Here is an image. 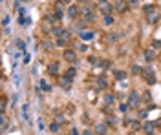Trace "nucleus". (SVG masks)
<instances>
[{
  "mask_svg": "<svg viewBox=\"0 0 161 135\" xmlns=\"http://www.w3.org/2000/svg\"><path fill=\"white\" fill-rule=\"evenodd\" d=\"M114 100H115V97H114V95H106V99H104V102H106V104L110 106V104H114Z\"/></svg>",
  "mask_w": 161,
  "mask_h": 135,
  "instance_id": "obj_24",
  "label": "nucleus"
},
{
  "mask_svg": "<svg viewBox=\"0 0 161 135\" xmlns=\"http://www.w3.org/2000/svg\"><path fill=\"white\" fill-rule=\"evenodd\" d=\"M81 38L82 40H92L94 38V33L92 31H81Z\"/></svg>",
  "mask_w": 161,
  "mask_h": 135,
  "instance_id": "obj_16",
  "label": "nucleus"
},
{
  "mask_svg": "<svg viewBox=\"0 0 161 135\" xmlns=\"http://www.w3.org/2000/svg\"><path fill=\"white\" fill-rule=\"evenodd\" d=\"M81 15L84 17V20H86V22H94V18H95V15H94L92 8H88V6H84V8L81 9Z\"/></svg>",
  "mask_w": 161,
  "mask_h": 135,
  "instance_id": "obj_4",
  "label": "nucleus"
},
{
  "mask_svg": "<svg viewBox=\"0 0 161 135\" xmlns=\"http://www.w3.org/2000/svg\"><path fill=\"white\" fill-rule=\"evenodd\" d=\"M145 135H154V133H145Z\"/></svg>",
  "mask_w": 161,
  "mask_h": 135,
  "instance_id": "obj_42",
  "label": "nucleus"
},
{
  "mask_svg": "<svg viewBox=\"0 0 161 135\" xmlns=\"http://www.w3.org/2000/svg\"><path fill=\"white\" fill-rule=\"evenodd\" d=\"M77 15H79V9H77L75 6H70L68 8V17L73 20V18H77Z\"/></svg>",
  "mask_w": 161,
  "mask_h": 135,
  "instance_id": "obj_13",
  "label": "nucleus"
},
{
  "mask_svg": "<svg viewBox=\"0 0 161 135\" xmlns=\"http://www.w3.org/2000/svg\"><path fill=\"white\" fill-rule=\"evenodd\" d=\"M17 46H18V49H24V46H26V44L22 42V40H17Z\"/></svg>",
  "mask_w": 161,
  "mask_h": 135,
  "instance_id": "obj_32",
  "label": "nucleus"
},
{
  "mask_svg": "<svg viewBox=\"0 0 161 135\" xmlns=\"http://www.w3.org/2000/svg\"><path fill=\"white\" fill-rule=\"evenodd\" d=\"M40 88H42V90H46V91H50V84H48L46 80H40Z\"/></svg>",
  "mask_w": 161,
  "mask_h": 135,
  "instance_id": "obj_27",
  "label": "nucleus"
},
{
  "mask_svg": "<svg viewBox=\"0 0 161 135\" xmlns=\"http://www.w3.org/2000/svg\"><path fill=\"white\" fill-rule=\"evenodd\" d=\"M51 35H53L55 38H60L62 35H64V29H60V28H53V29H51Z\"/></svg>",
  "mask_w": 161,
  "mask_h": 135,
  "instance_id": "obj_15",
  "label": "nucleus"
},
{
  "mask_svg": "<svg viewBox=\"0 0 161 135\" xmlns=\"http://www.w3.org/2000/svg\"><path fill=\"white\" fill-rule=\"evenodd\" d=\"M114 8H115L119 13H124V11L128 9V2H123V0H119V2L114 4Z\"/></svg>",
  "mask_w": 161,
  "mask_h": 135,
  "instance_id": "obj_10",
  "label": "nucleus"
},
{
  "mask_svg": "<svg viewBox=\"0 0 161 135\" xmlns=\"http://www.w3.org/2000/svg\"><path fill=\"white\" fill-rule=\"evenodd\" d=\"M59 128H60V124H59V122H51L50 132H51V133H57V132H59Z\"/></svg>",
  "mask_w": 161,
  "mask_h": 135,
  "instance_id": "obj_22",
  "label": "nucleus"
},
{
  "mask_svg": "<svg viewBox=\"0 0 161 135\" xmlns=\"http://www.w3.org/2000/svg\"><path fill=\"white\" fill-rule=\"evenodd\" d=\"M6 104H8V99H6V97H2V99H0V110H6Z\"/></svg>",
  "mask_w": 161,
  "mask_h": 135,
  "instance_id": "obj_25",
  "label": "nucleus"
},
{
  "mask_svg": "<svg viewBox=\"0 0 161 135\" xmlns=\"http://www.w3.org/2000/svg\"><path fill=\"white\" fill-rule=\"evenodd\" d=\"M82 135H95V132H88V130H86V132L82 133Z\"/></svg>",
  "mask_w": 161,
  "mask_h": 135,
  "instance_id": "obj_39",
  "label": "nucleus"
},
{
  "mask_svg": "<svg viewBox=\"0 0 161 135\" xmlns=\"http://www.w3.org/2000/svg\"><path fill=\"white\" fill-rule=\"evenodd\" d=\"M42 48H44L46 51H50V49H51V42H48V40H44V42H42Z\"/></svg>",
  "mask_w": 161,
  "mask_h": 135,
  "instance_id": "obj_29",
  "label": "nucleus"
},
{
  "mask_svg": "<svg viewBox=\"0 0 161 135\" xmlns=\"http://www.w3.org/2000/svg\"><path fill=\"white\" fill-rule=\"evenodd\" d=\"M152 46H154V48H161V40H154Z\"/></svg>",
  "mask_w": 161,
  "mask_h": 135,
  "instance_id": "obj_31",
  "label": "nucleus"
},
{
  "mask_svg": "<svg viewBox=\"0 0 161 135\" xmlns=\"http://www.w3.org/2000/svg\"><path fill=\"white\" fill-rule=\"evenodd\" d=\"M143 79H145L148 84H156V75H154V71L150 70V68L143 70Z\"/></svg>",
  "mask_w": 161,
  "mask_h": 135,
  "instance_id": "obj_5",
  "label": "nucleus"
},
{
  "mask_svg": "<svg viewBox=\"0 0 161 135\" xmlns=\"http://www.w3.org/2000/svg\"><path fill=\"white\" fill-rule=\"evenodd\" d=\"M55 122H59V124H62V122H64V117H57V119H55Z\"/></svg>",
  "mask_w": 161,
  "mask_h": 135,
  "instance_id": "obj_38",
  "label": "nucleus"
},
{
  "mask_svg": "<svg viewBox=\"0 0 161 135\" xmlns=\"http://www.w3.org/2000/svg\"><path fill=\"white\" fill-rule=\"evenodd\" d=\"M64 60H66V62H75V60H77L75 51L73 49H66L64 51Z\"/></svg>",
  "mask_w": 161,
  "mask_h": 135,
  "instance_id": "obj_9",
  "label": "nucleus"
},
{
  "mask_svg": "<svg viewBox=\"0 0 161 135\" xmlns=\"http://www.w3.org/2000/svg\"><path fill=\"white\" fill-rule=\"evenodd\" d=\"M48 73H50V75H57V73H59V64L51 62L50 66H48Z\"/></svg>",
  "mask_w": 161,
  "mask_h": 135,
  "instance_id": "obj_12",
  "label": "nucleus"
},
{
  "mask_svg": "<svg viewBox=\"0 0 161 135\" xmlns=\"http://www.w3.org/2000/svg\"><path fill=\"white\" fill-rule=\"evenodd\" d=\"M127 79V73L124 71H115V80H124Z\"/></svg>",
  "mask_w": 161,
  "mask_h": 135,
  "instance_id": "obj_21",
  "label": "nucleus"
},
{
  "mask_svg": "<svg viewBox=\"0 0 161 135\" xmlns=\"http://www.w3.org/2000/svg\"><path fill=\"white\" fill-rule=\"evenodd\" d=\"M103 22L106 24V26H112V24H114V17H112V15H104L103 17Z\"/></svg>",
  "mask_w": 161,
  "mask_h": 135,
  "instance_id": "obj_18",
  "label": "nucleus"
},
{
  "mask_svg": "<svg viewBox=\"0 0 161 135\" xmlns=\"http://www.w3.org/2000/svg\"><path fill=\"white\" fill-rule=\"evenodd\" d=\"M103 68H110V60H101V62H99Z\"/></svg>",
  "mask_w": 161,
  "mask_h": 135,
  "instance_id": "obj_30",
  "label": "nucleus"
},
{
  "mask_svg": "<svg viewBox=\"0 0 161 135\" xmlns=\"http://www.w3.org/2000/svg\"><path fill=\"white\" fill-rule=\"evenodd\" d=\"M119 110H121V111H127V110H128V104H121V106H119Z\"/></svg>",
  "mask_w": 161,
  "mask_h": 135,
  "instance_id": "obj_35",
  "label": "nucleus"
},
{
  "mask_svg": "<svg viewBox=\"0 0 161 135\" xmlns=\"http://www.w3.org/2000/svg\"><path fill=\"white\" fill-rule=\"evenodd\" d=\"M72 135H79V132H77L75 128H72Z\"/></svg>",
  "mask_w": 161,
  "mask_h": 135,
  "instance_id": "obj_40",
  "label": "nucleus"
},
{
  "mask_svg": "<svg viewBox=\"0 0 161 135\" xmlns=\"http://www.w3.org/2000/svg\"><path fill=\"white\" fill-rule=\"evenodd\" d=\"M97 135H106V132H108V126L104 124V122H97L95 124V130H94Z\"/></svg>",
  "mask_w": 161,
  "mask_h": 135,
  "instance_id": "obj_8",
  "label": "nucleus"
},
{
  "mask_svg": "<svg viewBox=\"0 0 161 135\" xmlns=\"http://www.w3.org/2000/svg\"><path fill=\"white\" fill-rule=\"evenodd\" d=\"M59 86L62 88V90H70V88H72V79H68L66 75L59 77Z\"/></svg>",
  "mask_w": 161,
  "mask_h": 135,
  "instance_id": "obj_7",
  "label": "nucleus"
},
{
  "mask_svg": "<svg viewBox=\"0 0 161 135\" xmlns=\"http://www.w3.org/2000/svg\"><path fill=\"white\" fill-rule=\"evenodd\" d=\"M139 6V0H128V8H137Z\"/></svg>",
  "mask_w": 161,
  "mask_h": 135,
  "instance_id": "obj_28",
  "label": "nucleus"
},
{
  "mask_svg": "<svg viewBox=\"0 0 161 135\" xmlns=\"http://www.w3.org/2000/svg\"><path fill=\"white\" fill-rule=\"evenodd\" d=\"M73 111H75V108H73L72 104H70V106L66 108V113H73Z\"/></svg>",
  "mask_w": 161,
  "mask_h": 135,
  "instance_id": "obj_34",
  "label": "nucleus"
},
{
  "mask_svg": "<svg viewBox=\"0 0 161 135\" xmlns=\"http://www.w3.org/2000/svg\"><path fill=\"white\" fill-rule=\"evenodd\" d=\"M0 128H2V130H6V128H8V117H6L4 111L0 113Z\"/></svg>",
  "mask_w": 161,
  "mask_h": 135,
  "instance_id": "obj_14",
  "label": "nucleus"
},
{
  "mask_svg": "<svg viewBox=\"0 0 161 135\" xmlns=\"http://www.w3.org/2000/svg\"><path fill=\"white\" fill-rule=\"evenodd\" d=\"M128 106L130 108H139V97H137L136 91H130V95H128Z\"/></svg>",
  "mask_w": 161,
  "mask_h": 135,
  "instance_id": "obj_6",
  "label": "nucleus"
},
{
  "mask_svg": "<svg viewBox=\"0 0 161 135\" xmlns=\"http://www.w3.org/2000/svg\"><path fill=\"white\" fill-rule=\"evenodd\" d=\"M145 58L148 60V62H154L156 55H154V51H152V49H146V51H145Z\"/></svg>",
  "mask_w": 161,
  "mask_h": 135,
  "instance_id": "obj_17",
  "label": "nucleus"
},
{
  "mask_svg": "<svg viewBox=\"0 0 161 135\" xmlns=\"http://www.w3.org/2000/svg\"><path fill=\"white\" fill-rule=\"evenodd\" d=\"M132 73H134V75H143V70L139 66H132Z\"/></svg>",
  "mask_w": 161,
  "mask_h": 135,
  "instance_id": "obj_23",
  "label": "nucleus"
},
{
  "mask_svg": "<svg viewBox=\"0 0 161 135\" xmlns=\"http://www.w3.org/2000/svg\"><path fill=\"white\" fill-rule=\"evenodd\" d=\"M97 86H99V88H101V90H104V88H106V86H108V82H106V80H104V79L101 77V79H97Z\"/></svg>",
  "mask_w": 161,
  "mask_h": 135,
  "instance_id": "obj_20",
  "label": "nucleus"
},
{
  "mask_svg": "<svg viewBox=\"0 0 161 135\" xmlns=\"http://www.w3.org/2000/svg\"><path fill=\"white\" fill-rule=\"evenodd\" d=\"M128 128L132 132H137V130H143V124L139 122V120H130V124H128Z\"/></svg>",
  "mask_w": 161,
  "mask_h": 135,
  "instance_id": "obj_11",
  "label": "nucleus"
},
{
  "mask_svg": "<svg viewBox=\"0 0 161 135\" xmlns=\"http://www.w3.org/2000/svg\"><path fill=\"white\" fill-rule=\"evenodd\" d=\"M30 60H31L30 55H24V64H30Z\"/></svg>",
  "mask_w": 161,
  "mask_h": 135,
  "instance_id": "obj_37",
  "label": "nucleus"
},
{
  "mask_svg": "<svg viewBox=\"0 0 161 135\" xmlns=\"http://www.w3.org/2000/svg\"><path fill=\"white\" fill-rule=\"evenodd\" d=\"M117 40H119V35H114V33L108 35V42H117Z\"/></svg>",
  "mask_w": 161,
  "mask_h": 135,
  "instance_id": "obj_26",
  "label": "nucleus"
},
{
  "mask_svg": "<svg viewBox=\"0 0 161 135\" xmlns=\"http://www.w3.org/2000/svg\"><path fill=\"white\" fill-rule=\"evenodd\" d=\"M99 8L104 15H112V11H114V4L106 2V0H99Z\"/></svg>",
  "mask_w": 161,
  "mask_h": 135,
  "instance_id": "obj_3",
  "label": "nucleus"
},
{
  "mask_svg": "<svg viewBox=\"0 0 161 135\" xmlns=\"http://www.w3.org/2000/svg\"><path fill=\"white\" fill-rule=\"evenodd\" d=\"M79 2H81V4H84V2H90V0H79Z\"/></svg>",
  "mask_w": 161,
  "mask_h": 135,
  "instance_id": "obj_41",
  "label": "nucleus"
},
{
  "mask_svg": "<svg viewBox=\"0 0 161 135\" xmlns=\"http://www.w3.org/2000/svg\"><path fill=\"white\" fill-rule=\"evenodd\" d=\"M75 73H77V70H75V68H68V71H66V77L73 80V77H75Z\"/></svg>",
  "mask_w": 161,
  "mask_h": 135,
  "instance_id": "obj_19",
  "label": "nucleus"
},
{
  "mask_svg": "<svg viewBox=\"0 0 161 135\" xmlns=\"http://www.w3.org/2000/svg\"><path fill=\"white\" fill-rule=\"evenodd\" d=\"M157 126H159L157 120H146V122L143 124V132H145V133H154Z\"/></svg>",
  "mask_w": 161,
  "mask_h": 135,
  "instance_id": "obj_2",
  "label": "nucleus"
},
{
  "mask_svg": "<svg viewBox=\"0 0 161 135\" xmlns=\"http://www.w3.org/2000/svg\"><path fill=\"white\" fill-rule=\"evenodd\" d=\"M2 24H4V26H8V24H9V17H8V15L2 18Z\"/></svg>",
  "mask_w": 161,
  "mask_h": 135,
  "instance_id": "obj_33",
  "label": "nucleus"
},
{
  "mask_svg": "<svg viewBox=\"0 0 161 135\" xmlns=\"http://www.w3.org/2000/svg\"><path fill=\"white\" fill-rule=\"evenodd\" d=\"M66 44V40H62V38H57V46H64Z\"/></svg>",
  "mask_w": 161,
  "mask_h": 135,
  "instance_id": "obj_36",
  "label": "nucleus"
},
{
  "mask_svg": "<svg viewBox=\"0 0 161 135\" xmlns=\"http://www.w3.org/2000/svg\"><path fill=\"white\" fill-rule=\"evenodd\" d=\"M159 17H161L159 8H156V6H146L145 8V18L148 24H156L159 20Z\"/></svg>",
  "mask_w": 161,
  "mask_h": 135,
  "instance_id": "obj_1",
  "label": "nucleus"
}]
</instances>
